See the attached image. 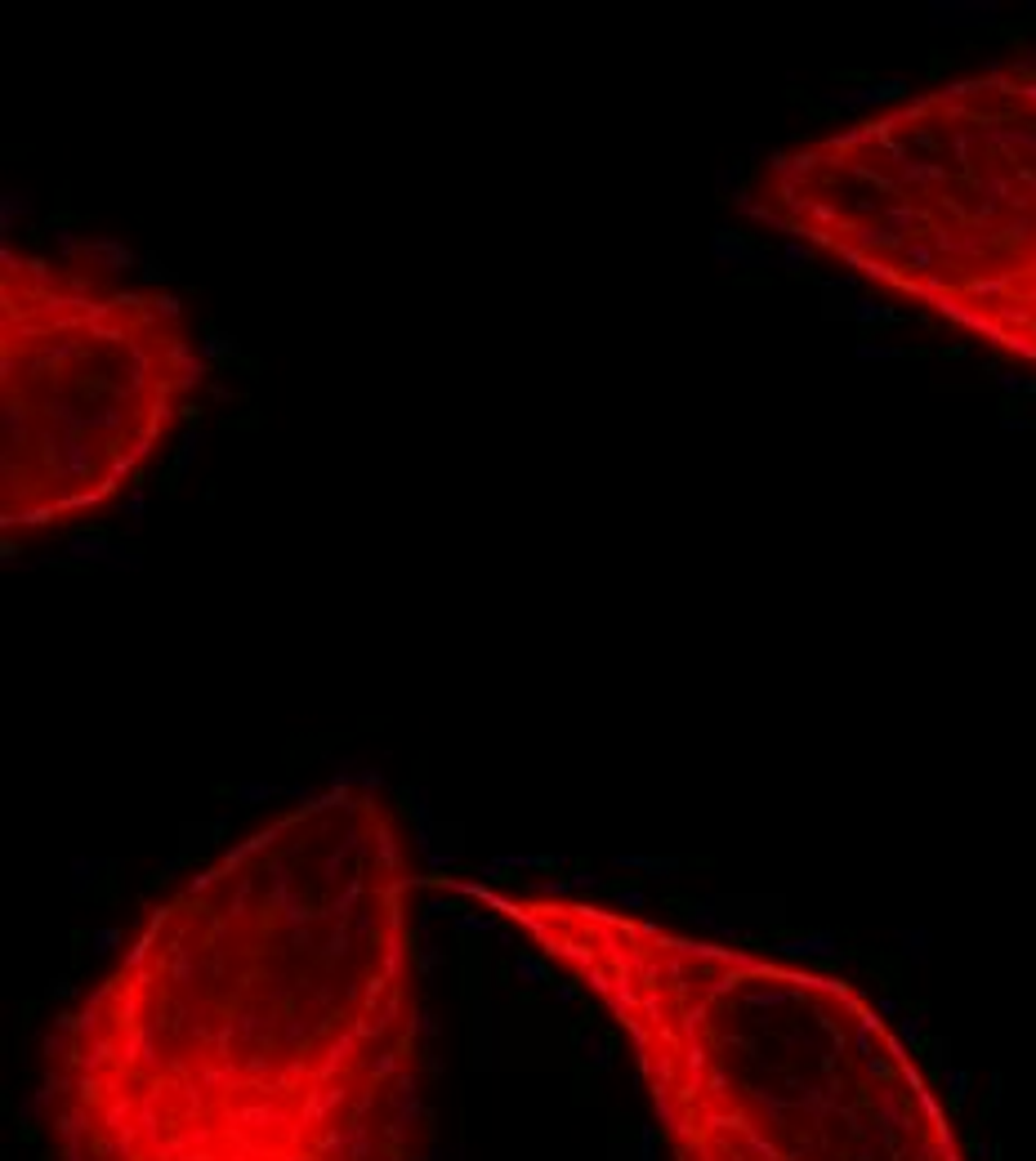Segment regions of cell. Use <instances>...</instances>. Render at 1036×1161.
<instances>
[{
  "label": "cell",
  "mask_w": 1036,
  "mask_h": 1161,
  "mask_svg": "<svg viewBox=\"0 0 1036 1161\" xmlns=\"http://www.w3.org/2000/svg\"><path fill=\"white\" fill-rule=\"evenodd\" d=\"M411 884L389 805L335 786L170 893L50 1041L63 1161H411Z\"/></svg>",
  "instance_id": "1"
},
{
  "label": "cell",
  "mask_w": 1036,
  "mask_h": 1161,
  "mask_svg": "<svg viewBox=\"0 0 1036 1161\" xmlns=\"http://www.w3.org/2000/svg\"><path fill=\"white\" fill-rule=\"evenodd\" d=\"M465 893L630 1032L680 1161H965L907 1041L854 983L594 903Z\"/></svg>",
  "instance_id": "2"
},
{
  "label": "cell",
  "mask_w": 1036,
  "mask_h": 1161,
  "mask_svg": "<svg viewBox=\"0 0 1036 1161\" xmlns=\"http://www.w3.org/2000/svg\"><path fill=\"white\" fill-rule=\"evenodd\" d=\"M746 210L1036 367V68L1001 63L773 152Z\"/></svg>",
  "instance_id": "3"
},
{
  "label": "cell",
  "mask_w": 1036,
  "mask_h": 1161,
  "mask_svg": "<svg viewBox=\"0 0 1036 1161\" xmlns=\"http://www.w3.org/2000/svg\"><path fill=\"white\" fill-rule=\"evenodd\" d=\"M197 384L175 295L0 246V528L121 496Z\"/></svg>",
  "instance_id": "4"
}]
</instances>
